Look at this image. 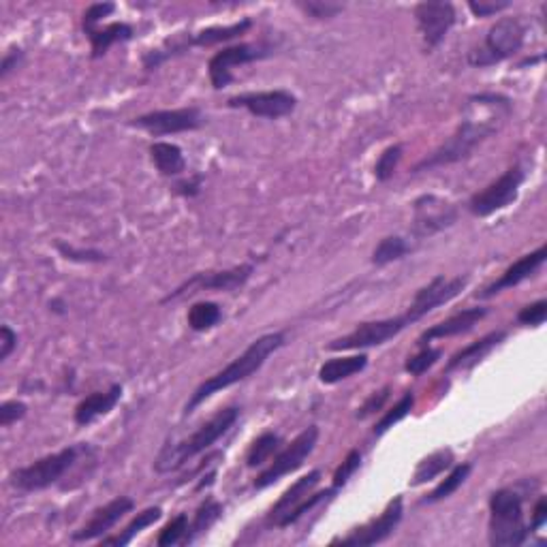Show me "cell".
I'll list each match as a JSON object with an SVG mask.
<instances>
[{"label": "cell", "mask_w": 547, "mask_h": 547, "mask_svg": "<svg viewBox=\"0 0 547 547\" xmlns=\"http://www.w3.org/2000/svg\"><path fill=\"white\" fill-rule=\"evenodd\" d=\"M284 342H287V336H284L283 331H272V334H264L259 336L257 341H253L246 349H244L242 355H237L234 361H229L223 370L207 377L204 383L190 394L188 402L184 404V415L195 413V408H197L199 404H204L206 400H210L214 394L231 388V385L242 383V380L253 377L254 372H259L267 361V358L276 353L278 349H283Z\"/></svg>", "instance_id": "1"}, {"label": "cell", "mask_w": 547, "mask_h": 547, "mask_svg": "<svg viewBox=\"0 0 547 547\" xmlns=\"http://www.w3.org/2000/svg\"><path fill=\"white\" fill-rule=\"evenodd\" d=\"M507 116L509 111H496V114L487 116L484 120H479V118H464L460 127L456 129V133L451 135L445 144L438 146L430 157L421 158L419 163L415 165L413 174L447 168V165H456L471 158L481 144H485L492 135L498 133L501 122Z\"/></svg>", "instance_id": "2"}, {"label": "cell", "mask_w": 547, "mask_h": 547, "mask_svg": "<svg viewBox=\"0 0 547 547\" xmlns=\"http://www.w3.org/2000/svg\"><path fill=\"white\" fill-rule=\"evenodd\" d=\"M237 419H240V408H221L214 417L207 419L199 430L190 434L188 438H184V441L176 445H168V447L160 451L157 462H154V471L160 475L180 471L182 466H187V462L197 457L199 454H206L214 443L221 441L225 434L235 426Z\"/></svg>", "instance_id": "3"}, {"label": "cell", "mask_w": 547, "mask_h": 547, "mask_svg": "<svg viewBox=\"0 0 547 547\" xmlns=\"http://www.w3.org/2000/svg\"><path fill=\"white\" fill-rule=\"evenodd\" d=\"M531 531L524 524V507L522 496L515 490L501 487L490 496V526L487 541L492 547H517L524 545Z\"/></svg>", "instance_id": "4"}, {"label": "cell", "mask_w": 547, "mask_h": 547, "mask_svg": "<svg viewBox=\"0 0 547 547\" xmlns=\"http://www.w3.org/2000/svg\"><path fill=\"white\" fill-rule=\"evenodd\" d=\"M526 43V26L520 17H501L492 24L484 43L468 53V62L473 67H492L513 58Z\"/></svg>", "instance_id": "5"}, {"label": "cell", "mask_w": 547, "mask_h": 547, "mask_svg": "<svg viewBox=\"0 0 547 547\" xmlns=\"http://www.w3.org/2000/svg\"><path fill=\"white\" fill-rule=\"evenodd\" d=\"M86 445H73V447H64L56 454H50L41 460L28 464V466L15 468L14 473L9 475V484L15 487V490L22 492H41L47 490V487L56 485L64 475H67L71 468L75 466L77 456L80 451L84 449Z\"/></svg>", "instance_id": "6"}, {"label": "cell", "mask_w": 547, "mask_h": 547, "mask_svg": "<svg viewBox=\"0 0 547 547\" xmlns=\"http://www.w3.org/2000/svg\"><path fill=\"white\" fill-rule=\"evenodd\" d=\"M317 443H319V427L308 426L306 430H302L300 434H297V437L287 445V447L274 456L270 466H267L265 471L261 473L257 479H254V484H253L254 490H265V487L276 484L278 479L287 477V475L295 473L297 468L304 466V462L308 460V456L312 454L314 447H317Z\"/></svg>", "instance_id": "7"}, {"label": "cell", "mask_w": 547, "mask_h": 547, "mask_svg": "<svg viewBox=\"0 0 547 547\" xmlns=\"http://www.w3.org/2000/svg\"><path fill=\"white\" fill-rule=\"evenodd\" d=\"M253 272L254 267L251 264H242L221 272H197L187 278L182 284H178L169 295H165L163 304L184 300V297H193L197 293H204V291H225V293H229V291L242 289L244 284L251 281Z\"/></svg>", "instance_id": "8"}, {"label": "cell", "mask_w": 547, "mask_h": 547, "mask_svg": "<svg viewBox=\"0 0 547 547\" xmlns=\"http://www.w3.org/2000/svg\"><path fill=\"white\" fill-rule=\"evenodd\" d=\"M524 180L526 174L522 165H511L503 176H498L494 182L487 184L484 190H479L468 199V210H471L473 216L479 218L492 216V214L504 210L517 199V193H520Z\"/></svg>", "instance_id": "9"}, {"label": "cell", "mask_w": 547, "mask_h": 547, "mask_svg": "<svg viewBox=\"0 0 547 547\" xmlns=\"http://www.w3.org/2000/svg\"><path fill=\"white\" fill-rule=\"evenodd\" d=\"M410 323L407 312L398 314V317L380 319V321H366L360 323L353 331L347 336L338 338L327 344V350H364L372 347H380V344L394 341L398 334H402Z\"/></svg>", "instance_id": "10"}, {"label": "cell", "mask_w": 547, "mask_h": 547, "mask_svg": "<svg viewBox=\"0 0 547 547\" xmlns=\"http://www.w3.org/2000/svg\"><path fill=\"white\" fill-rule=\"evenodd\" d=\"M274 50L265 43H240V45H231V47H223L218 50L207 62V73H210V84L214 91H223L227 88L231 82H234V71L240 64H248L254 61H264V58L272 56Z\"/></svg>", "instance_id": "11"}, {"label": "cell", "mask_w": 547, "mask_h": 547, "mask_svg": "<svg viewBox=\"0 0 547 547\" xmlns=\"http://www.w3.org/2000/svg\"><path fill=\"white\" fill-rule=\"evenodd\" d=\"M206 124V116L199 107H178V110H158L150 114L137 116L130 120V127L146 130L154 137L178 135L187 130H197Z\"/></svg>", "instance_id": "12"}, {"label": "cell", "mask_w": 547, "mask_h": 547, "mask_svg": "<svg viewBox=\"0 0 547 547\" xmlns=\"http://www.w3.org/2000/svg\"><path fill=\"white\" fill-rule=\"evenodd\" d=\"M466 284H468V276L445 278L443 274L434 276L426 287H421L417 293H415L413 302H410L407 311V317L410 319V323H417V321L427 317L432 311L449 304L454 297H457L464 289H466Z\"/></svg>", "instance_id": "13"}, {"label": "cell", "mask_w": 547, "mask_h": 547, "mask_svg": "<svg viewBox=\"0 0 547 547\" xmlns=\"http://www.w3.org/2000/svg\"><path fill=\"white\" fill-rule=\"evenodd\" d=\"M229 110H246L254 118H270L278 120L293 114L297 107V97L289 91H264V92H244L227 99Z\"/></svg>", "instance_id": "14"}, {"label": "cell", "mask_w": 547, "mask_h": 547, "mask_svg": "<svg viewBox=\"0 0 547 547\" xmlns=\"http://www.w3.org/2000/svg\"><path fill=\"white\" fill-rule=\"evenodd\" d=\"M404 515V498L396 496L394 501L388 503V507L383 509V513L374 520L368 522V524L355 528L353 533L347 534V537L334 539L331 545H358V547H368V545H377L383 543L385 539H389L398 526H400Z\"/></svg>", "instance_id": "15"}, {"label": "cell", "mask_w": 547, "mask_h": 547, "mask_svg": "<svg viewBox=\"0 0 547 547\" xmlns=\"http://www.w3.org/2000/svg\"><path fill=\"white\" fill-rule=\"evenodd\" d=\"M413 15L427 52L443 43L457 20L456 7L451 3H419Z\"/></svg>", "instance_id": "16"}, {"label": "cell", "mask_w": 547, "mask_h": 547, "mask_svg": "<svg viewBox=\"0 0 547 547\" xmlns=\"http://www.w3.org/2000/svg\"><path fill=\"white\" fill-rule=\"evenodd\" d=\"M413 210V234L417 237H430L457 223V207L437 195H421L415 199Z\"/></svg>", "instance_id": "17"}, {"label": "cell", "mask_w": 547, "mask_h": 547, "mask_svg": "<svg viewBox=\"0 0 547 547\" xmlns=\"http://www.w3.org/2000/svg\"><path fill=\"white\" fill-rule=\"evenodd\" d=\"M135 509V503L133 498L129 496H118L114 498V501H110L107 504H103V507L94 509V513L91 515V520L86 522L84 526L80 528V531L73 533V539L75 543H84V541H97V539H103L107 533L114 528L118 522L122 520L124 515L130 513V511Z\"/></svg>", "instance_id": "18"}, {"label": "cell", "mask_w": 547, "mask_h": 547, "mask_svg": "<svg viewBox=\"0 0 547 547\" xmlns=\"http://www.w3.org/2000/svg\"><path fill=\"white\" fill-rule=\"evenodd\" d=\"M545 259H547V246H545V244H541L537 251L528 253V254H524V257L513 261V264H511L507 270H504L501 276H498V281L487 284L485 289H481L477 293V297H479V300H490V297L503 293L504 289L517 287L520 283L528 281L533 274H537L539 267L545 264Z\"/></svg>", "instance_id": "19"}, {"label": "cell", "mask_w": 547, "mask_h": 547, "mask_svg": "<svg viewBox=\"0 0 547 547\" xmlns=\"http://www.w3.org/2000/svg\"><path fill=\"white\" fill-rule=\"evenodd\" d=\"M487 308L484 306H475V308H466V311L456 312L454 317L441 321V323H434L427 327L417 338L419 347H426L427 342L432 341H443V338H451V336H462L468 334V331L475 330V325H479L481 321L487 317Z\"/></svg>", "instance_id": "20"}, {"label": "cell", "mask_w": 547, "mask_h": 547, "mask_svg": "<svg viewBox=\"0 0 547 547\" xmlns=\"http://www.w3.org/2000/svg\"><path fill=\"white\" fill-rule=\"evenodd\" d=\"M321 477H323V473L321 471H311L308 475H304V477L297 479L293 485L287 487V490L283 492V496L276 501V504L270 509V513H267V524L276 528L281 526L284 517H287L297 504H302L312 494L314 487L321 484Z\"/></svg>", "instance_id": "21"}, {"label": "cell", "mask_w": 547, "mask_h": 547, "mask_svg": "<svg viewBox=\"0 0 547 547\" xmlns=\"http://www.w3.org/2000/svg\"><path fill=\"white\" fill-rule=\"evenodd\" d=\"M122 398V385L114 383L110 389L105 391H94V394L86 396L84 400L75 407L73 419L77 426H91L92 421H97L99 417H105L110 415L111 410L116 408V404L120 402Z\"/></svg>", "instance_id": "22"}, {"label": "cell", "mask_w": 547, "mask_h": 547, "mask_svg": "<svg viewBox=\"0 0 547 547\" xmlns=\"http://www.w3.org/2000/svg\"><path fill=\"white\" fill-rule=\"evenodd\" d=\"M504 338H507V331H503V330L490 331V334L479 338L477 342H471L468 347L460 349L456 355H451L447 366H445V374L464 370V368H471L475 364H479V361L484 360L492 349H496L498 344L504 341Z\"/></svg>", "instance_id": "23"}, {"label": "cell", "mask_w": 547, "mask_h": 547, "mask_svg": "<svg viewBox=\"0 0 547 547\" xmlns=\"http://www.w3.org/2000/svg\"><path fill=\"white\" fill-rule=\"evenodd\" d=\"M84 34L91 41V52L94 61L103 58L107 52H110L111 45L116 43H127L135 37L133 26L127 22H111L107 26H97L91 28V31H84Z\"/></svg>", "instance_id": "24"}, {"label": "cell", "mask_w": 547, "mask_h": 547, "mask_svg": "<svg viewBox=\"0 0 547 547\" xmlns=\"http://www.w3.org/2000/svg\"><path fill=\"white\" fill-rule=\"evenodd\" d=\"M251 28H253L251 17H244V20L231 24V26H210V28H204V31H199V33H190L188 45H190V50H193V47L221 45V43H227V41L242 37V34H246Z\"/></svg>", "instance_id": "25"}, {"label": "cell", "mask_w": 547, "mask_h": 547, "mask_svg": "<svg viewBox=\"0 0 547 547\" xmlns=\"http://www.w3.org/2000/svg\"><path fill=\"white\" fill-rule=\"evenodd\" d=\"M150 158L160 176L176 178L187 171V158H184L182 148L169 141H154L150 146Z\"/></svg>", "instance_id": "26"}, {"label": "cell", "mask_w": 547, "mask_h": 547, "mask_svg": "<svg viewBox=\"0 0 547 547\" xmlns=\"http://www.w3.org/2000/svg\"><path fill=\"white\" fill-rule=\"evenodd\" d=\"M366 366H368V355L366 353L350 355V358L327 360L325 364L319 368V380L323 385H336L344 379L353 377V374L364 372Z\"/></svg>", "instance_id": "27"}, {"label": "cell", "mask_w": 547, "mask_h": 547, "mask_svg": "<svg viewBox=\"0 0 547 547\" xmlns=\"http://www.w3.org/2000/svg\"><path fill=\"white\" fill-rule=\"evenodd\" d=\"M454 466V451L451 449H438L430 454L427 457H424L417 464V468H415L413 479H410V485L419 487L427 484V481H434L437 477H441L445 471H449V468Z\"/></svg>", "instance_id": "28"}, {"label": "cell", "mask_w": 547, "mask_h": 547, "mask_svg": "<svg viewBox=\"0 0 547 547\" xmlns=\"http://www.w3.org/2000/svg\"><path fill=\"white\" fill-rule=\"evenodd\" d=\"M160 517H163V509H160V507H148V509L141 511V513H137L133 520H130V524L124 526V531L118 533L116 537H103V539H101V545H116V547L129 545L130 541L137 537V534L144 533L146 528H150L152 524H157Z\"/></svg>", "instance_id": "29"}, {"label": "cell", "mask_w": 547, "mask_h": 547, "mask_svg": "<svg viewBox=\"0 0 547 547\" xmlns=\"http://www.w3.org/2000/svg\"><path fill=\"white\" fill-rule=\"evenodd\" d=\"M221 515H223V504L218 501H214V498H206V501L199 504V509L195 511V517H193V522L188 524V533H187V537H184L182 545L195 543L199 534L210 531Z\"/></svg>", "instance_id": "30"}, {"label": "cell", "mask_w": 547, "mask_h": 547, "mask_svg": "<svg viewBox=\"0 0 547 547\" xmlns=\"http://www.w3.org/2000/svg\"><path fill=\"white\" fill-rule=\"evenodd\" d=\"M471 471H473L471 462H464V464H457V466H451L447 477H445L441 484L434 487V490L426 498H421V504L441 503V501H445V498H449L451 494H456V492L464 485V481L468 479Z\"/></svg>", "instance_id": "31"}, {"label": "cell", "mask_w": 547, "mask_h": 547, "mask_svg": "<svg viewBox=\"0 0 547 547\" xmlns=\"http://www.w3.org/2000/svg\"><path fill=\"white\" fill-rule=\"evenodd\" d=\"M413 253V244L404 240L402 235H388L377 244V248L372 251V264L383 267L394 264Z\"/></svg>", "instance_id": "32"}, {"label": "cell", "mask_w": 547, "mask_h": 547, "mask_svg": "<svg viewBox=\"0 0 547 547\" xmlns=\"http://www.w3.org/2000/svg\"><path fill=\"white\" fill-rule=\"evenodd\" d=\"M283 447V437L281 434L276 432H264L261 437L257 438L251 445V449H248L246 454V466L248 468H259L264 466V464H267L272 460L274 456L278 454Z\"/></svg>", "instance_id": "33"}, {"label": "cell", "mask_w": 547, "mask_h": 547, "mask_svg": "<svg viewBox=\"0 0 547 547\" xmlns=\"http://www.w3.org/2000/svg\"><path fill=\"white\" fill-rule=\"evenodd\" d=\"M223 321V308L216 302H197L188 308L187 323L193 331H207Z\"/></svg>", "instance_id": "34"}, {"label": "cell", "mask_w": 547, "mask_h": 547, "mask_svg": "<svg viewBox=\"0 0 547 547\" xmlns=\"http://www.w3.org/2000/svg\"><path fill=\"white\" fill-rule=\"evenodd\" d=\"M413 407H415V394L413 391H407V394H404L400 400H398L394 407H391L388 413H385L383 417L377 421V424H374V430H372L374 437L377 438L383 437V434L389 432L396 424H400L404 417H408Z\"/></svg>", "instance_id": "35"}, {"label": "cell", "mask_w": 547, "mask_h": 547, "mask_svg": "<svg viewBox=\"0 0 547 547\" xmlns=\"http://www.w3.org/2000/svg\"><path fill=\"white\" fill-rule=\"evenodd\" d=\"M336 494H338V490L334 485L331 487H327V490H323V492H317V494H312L306 498L304 503L302 504H297V507L291 511V513L284 517V520L281 522V526L278 528H289V526H293V524H297V522L302 520V517H304L306 513H311V511L314 509V507H319V504H323V503H330V501H334L336 498Z\"/></svg>", "instance_id": "36"}, {"label": "cell", "mask_w": 547, "mask_h": 547, "mask_svg": "<svg viewBox=\"0 0 547 547\" xmlns=\"http://www.w3.org/2000/svg\"><path fill=\"white\" fill-rule=\"evenodd\" d=\"M402 152H404L402 144H394L380 152L377 165H374V178H377L379 182H388L394 178L398 165H400L402 160Z\"/></svg>", "instance_id": "37"}, {"label": "cell", "mask_w": 547, "mask_h": 547, "mask_svg": "<svg viewBox=\"0 0 547 547\" xmlns=\"http://www.w3.org/2000/svg\"><path fill=\"white\" fill-rule=\"evenodd\" d=\"M295 7L312 20H331L344 11V5L331 3V0H300Z\"/></svg>", "instance_id": "38"}, {"label": "cell", "mask_w": 547, "mask_h": 547, "mask_svg": "<svg viewBox=\"0 0 547 547\" xmlns=\"http://www.w3.org/2000/svg\"><path fill=\"white\" fill-rule=\"evenodd\" d=\"M188 515L187 513H178L176 517H171V522H168V526L158 533L157 545L158 547H171L182 543L184 537L188 533Z\"/></svg>", "instance_id": "39"}, {"label": "cell", "mask_w": 547, "mask_h": 547, "mask_svg": "<svg viewBox=\"0 0 547 547\" xmlns=\"http://www.w3.org/2000/svg\"><path fill=\"white\" fill-rule=\"evenodd\" d=\"M443 350L441 349H434V347H421V350L417 355H413V358L407 360V364H404V370L408 374H415V377H421V374L430 370V368L437 364L438 360H441Z\"/></svg>", "instance_id": "40"}, {"label": "cell", "mask_w": 547, "mask_h": 547, "mask_svg": "<svg viewBox=\"0 0 547 547\" xmlns=\"http://www.w3.org/2000/svg\"><path fill=\"white\" fill-rule=\"evenodd\" d=\"M360 466H361V451L350 449L347 457H344V462L336 468L334 479H331V485H334L336 490H342V487L350 481V477L360 471Z\"/></svg>", "instance_id": "41"}, {"label": "cell", "mask_w": 547, "mask_h": 547, "mask_svg": "<svg viewBox=\"0 0 547 547\" xmlns=\"http://www.w3.org/2000/svg\"><path fill=\"white\" fill-rule=\"evenodd\" d=\"M56 248L64 259L77 261V264H103L107 261V254L101 251H77L75 246H67L64 242H56Z\"/></svg>", "instance_id": "42"}, {"label": "cell", "mask_w": 547, "mask_h": 547, "mask_svg": "<svg viewBox=\"0 0 547 547\" xmlns=\"http://www.w3.org/2000/svg\"><path fill=\"white\" fill-rule=\"evenodd\" d=\"M547 319V300H537L533 304H528L517 312V323L520 325H531V327H539L543 325Z\"/></svg>", "instance_id": "43"}, {"label": "cell", "mask_w": 547, "mask_h": 547, "mask_svg": "<svg viewBox=\"0 0 547 547\" xmlns=\"http://www.w3.org/2000/svg\"><path fill=\"white\" fill-rule=\"evenodd\" d=\"M389 394H391V385H385L383 389L374 391V394L368 396V400L364 404H361L358 413H355V417H358V419L372 417L374 413H379V410L385 407V402L389 400Z\"/></svg>", "instance_id": "44"}, {"label": "cell", "mask_w": 547, "mask_h": 547, "mask_svg": "<svg viewBox=\"0 0 547 547\" xmlns=\"http://www.w3.org/2000/svg\"><path fill=\"white\" fill-rule=\"evenodd\" d=\"M116 11L114 3H94L84 11V17H82V28L84 31H91V28H97L103 17H110Z\"/></svg>", "instance_id": "45"}, {"label": "cell", "mask_w": 547, "mask_h": 547, "mask_svg": "<svg viewBox=\"0 0 547 547\" xmlns=\"http://www.w3.org/2000/svg\"><path fill=\"white\" fill-rule=\"evenodd\" d=\"M26 413H28V407L20 400L3 402V404H0V426H3V427L14 426L15 421L26 417Z\"/></svg>", "instance_id": "46"}, {"label": "cell", "mask_w": 547, "mask_h": 547, "mask_svg": "<svg viewBox=\"0 0 547 547\" xmlns=\"http://www.w3.org/2000/svg\"><path fill=\"white\" fill-rule=\"evenodd\" d=\"M204 182H206L204 174H195V176H190L188 180L178 182L174 187V193L180 195V197H184V199H193L201 193V188H204Z\"/></svg>", "instance_id": "47"}, {"label": "cell", "mask_w": 547, "mask_h": 547, "mask_svg": "<svg viewBox=\"0 0 547 547\" xmlns=\"http://www.w3.org/2000/svg\"><path fill=\"white\" fill-rule=\"evenodd\" d=\"M511 7V3H507V0H504V3H485V0H479V3H468V9H471V14L473 15H477V17H490V15H496V14H501V11H504V9H509Z\"/></svg>", "instance_id": "48"}, {"label": "cell", "mask_w": 547, "mask_h": 547, "mask_svg": "<svg viewBox=\"0 0 547 547\" xmlns=\"http://www.w3.org/2000/svg\"><path fill=\"white\" fill-rule=\"evenodd\" d=\"M22 61H24V52L20 47H11V50L3 56V62H0V80H7V77L20 67Z\"/></svg>", "instance_id": "49"}, {"label": "cell", "mask_w": 547, "mask_h": 547, "mask_svg": "<svg viewBox=\"0 0 547 547\" xmlns=\"http://www.w3.org/2000/svg\"><path fill=\"white\" fill-rule=\"evenodd\" d=\"M17 349V334L9 325L0 327V361H7Z\"/></svg>", "instance_id": "50"}, {"label": "cell", "mask_w": 547, "mask_h": 547, "mask_svg": "<svg viewBox=\"0 0 547 547\" xmlns=\"http://www.w3.org/2000/svg\"><path fill=\"white\" fill-rule=\"evenodd\" d=\"M545 522H547V498L539 496V501L533 509V522H531V526H528V531L531 533L541 531V528L545 526Z\"/></svg>", "instance_id": "51"}, {"label": "cell", "mask_w": 547, "mask_h": 547, "mask_svg": "<svg viewBox=\"0 0 547 547\" xmlns=\"http://www.w3.org/2000/svg\"><path fill=\"white\" fill-rule=\"evenodd\" d=\"M62 308H64V304H62V302H61V300H53V302H50V311H53V312H58V314H62V312H64V311H62Z\"/></svg>", "instance_id": "52"}]
</instances>
